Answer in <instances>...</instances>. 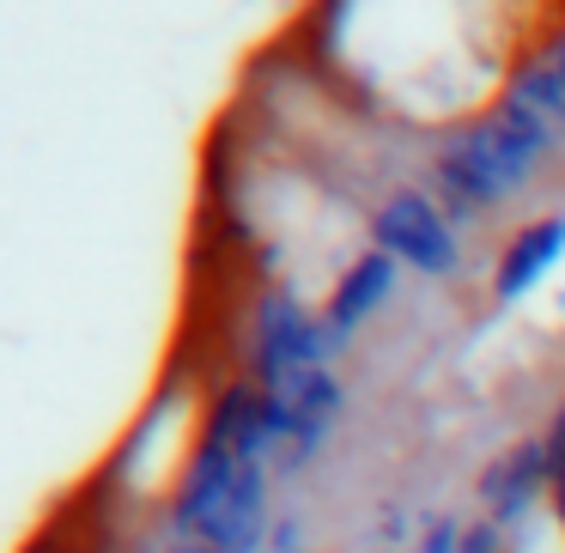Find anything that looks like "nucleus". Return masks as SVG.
Here are the masks:
<instances>
[{
  "label": "nucleus",
  "mask_w": 565,
  "mask_h": 553,
  "mask_svg": "<svg viewBox=\"0 0 565 553\" xmlns=\"http://www.w3.org/2000/svg\"><path fill=\"white\" fill-rule=\"evenodd\" d=\"M371 249L395 256L407 274H419V280H456L462 262H468L462 225H456V213L444 208L426 183L383 189L377 208H371Z\"/></svg>",
  "instance_id": "20e7f679"
},
{
  "label": "nucleus",
  "mask_w": 565,
  "mask_h": 553,
  "mask_svg": "<svg viewBox=\"0 0 565 553\" xmlns=\"http://www.w3.org/2000/svg\"><path fill=\"white\" fill-rule=\"evenodd\" d=\"M262 395H268V426H274V475L298 480L329 450L334 426L347 414V383H341V371H317L305 383L262 390Z\"/></svg>",
  "instance_id": "39448f33"
},
{
  "label": "nucleus",
  "mask_w": 565,
  "mask_h": 553,
  "mask_svg": "<svg viewBox=\"0 0 565 553\" xmlns=\"http://www.w3.org/2000/svg\"><path fill=\"white\" fill-rule=\"evenodd\" d=\"M535 511H553V444L523 438L480 475V517L504 535H523L535 523Z\"/></svg>",
  "instance_id": "423d86ee"
},
{
  "label": "nucleus",
  "mask_w": 565,
  "mask_h": 553,
  "mask_svg": "<svg viewBox=\"0 0 565 553\" xmlns=\"http://www.w3.org/2000/svg\"><path fill=\"white\" fill-rule=\"evenodd\" d=\"M377 553H395V547H377Z\"/></svg>",
  "instance_id": "f8f14e48"
},
{
  "label": "nucleus",
  "mask_w": 565,
  "mask_h": 553,
  "mask_svg": "<svg viewBox=\"0 0 565 553\" xmlns=\"http://www.w3.org/2000/svg\"><path fill=\"white\" fill-rule=\"evenodd\" d=\"M347 347L329 334L322 310H310L298 293L268 286V293L249 298L244 317V377L262 390H286V383H305L317 371H334Z\"/></svg>",
  "instance_id": "7ed1b4c3"
},
{
  "label": "nucleus",
  "mask_w": 565,
  "mask_h": 553,
  "mask_svg": "<svg viewBox=\"0 0 565 553\" xmlns=\"http://www.w3.org/2000/svg\"><path fill=\"white\" fill-rule=\"evenodd\" d=\"M565 152V135L535 116L523 98L499 92L492 110H475L468 123H456L450 135L431 147V195L456 213V225L487 220V213L511 208L541 171Z\"/></svg>",
  "instance_id": "f03ea898"
},
{
  "label": "nucleus",
  "mask_w": 565,
  "mask_h": 553,
  "mask_svg": "<svg viewBox=\"0 0 565 553\" xmlns=\"http://www.w3.org/2000/svg\"><path fill=\"white\" fill-rule=\"evenodd\" d=\"M565 262V208L559 213H541V220L516 225L511 244L499 249V262H492V305H523L529 293H541L547 286V274Z\"/></svg>",
  "instance_id": "6e6552de"
},
{
  "label": "nucleus",
  "mask_w": 565,
  "mask_h": 553,
  "mask_svg": "<svg viewBox=\"0 0 565 553\" xmlns=\"http://www.w3.org/2000/svg\"><path fill=\"white\" fill-rule=\"evenodd\" d=\"M128 553H201V547H183V541H171V535H164V529H159V535L135 541V547H128Z\"/></svg>",
  "instance_id": "9b49d317"
},
{
  "label": "nucleus",
  "mask_w": 565,
  "mask_h": 553,
  "mask_svg": "<svg viewBox=\"0 0 565 553\" xmlns=\"http://www.w3.org/2000/svg\"><path fill=\"white\" fill-rule=\"evenodd\" d=\"M274 426L268 395L244 371L213 390L201 414L195 450L183 462L171 504H164V535L201 553H268L274 541Z\"/></svg>",
  "instance_id": "f257e3e1"
},
{
  "label": "nucleus",
  "mask_w": 565,
  "mask_h": 553,
  "mask_svg": "<svg viewBox=\"0 0 565 553\" xmlns=\"http://www.w3.org/2000/svg\"><path fill=\"white\" fill-rule=\"evenodd\" d=\"M268 553H305V517H280V523H274Z\"/></svg>",
  "instance_id": "9d476101"
},
{
  "label": "nucleus",
  "mask_w": 565,
  "mask_h": 553,
  "mask_svg": "<svg viewBox=\"0 0 565 553\" xmlns=\"http://www.w3.org/2000/svg\"><path fill=\"white\" fill-rule=\"evenodd\" d=\"M402 262L383 256V249H359L353 262L341 268V280L329 286V298H322V322H329V334L341 347H353L359 334L371 329V322L383 317V310L395 305V293H402Z\"/></svg>",
  "instance_id": "0eeeda50"
},
{
  "label": "nucleus",
  "mask_w": 565,
  "mask_h": 553,
  "mask_svg": "<svg viewBox=\"0 0 565 553\" xmlns=\"http://www.w3.org/2000/svg\"><path fill=\"white\" fill-rule=\"evenodd\" d=\"M414 553H468V523L462 517H431V523L419 529Z\"/></svg>",
  "instance_id": "1a4fd4ad"
}]
</instances>
